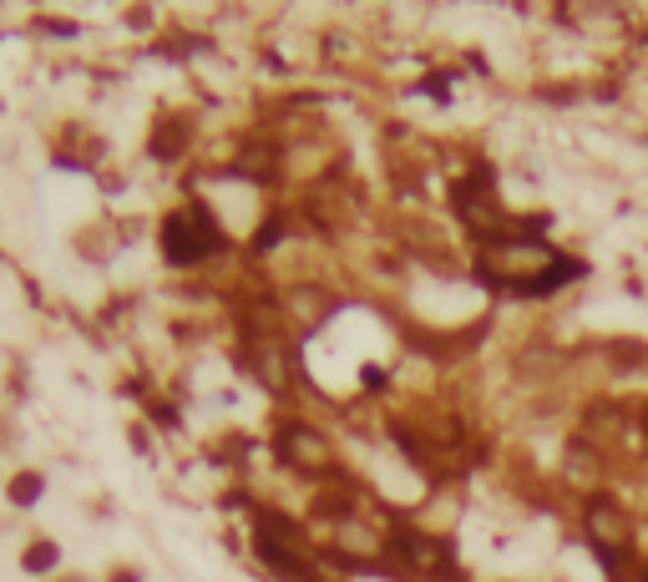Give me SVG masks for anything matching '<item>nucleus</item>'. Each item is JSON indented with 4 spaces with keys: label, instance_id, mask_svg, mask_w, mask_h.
Here are the masks:
<instances>
[{
    "label": "nucleus",
    "instance_id": "obj_7",
    "mask_svg": "<svg viewBox=\"0 0 648 582\" xmlns=\"http://www.w3.org/2000/svg\"><path fill=\"white\" fill-rule=\"evenodd\" d=\"M0 486H6V481H0Z\"/></svg>",
    "mask_w": 648,
    "mask_h": 582
},
{
    "label": "nucleus",
    "instance_id": "obj_5",
    "mask_svg": "<svg viewBox=\"0 0 648 582\" xmlns=\"http://www.w3.org/2000/svg\"><path fill=\"white\" fill-rule=\"evenodd\" d=\"M127 441H132V451H142V456H152V436H147V426H127Z\"/></svg>",
    "mask_w": 648,
    "mask_h": 582
},
{
    "label": "nucleus",
    "instance_id": "obj_4",
    "mask_svg": "<svg viewBox=\"0 0 648 582\" xmlns=\"http://www.w3.org/2000/svg\"><path fill=\"white\" fill-rule=\"evenodd\" d=\"M102 582H147V572H142L137 562H117V567H107Z\"/></svg>",
    "mask_w": 648,
    "mask_h": 582
},
{
    "label": "nucleus",
    "instance_id": "obj_3",
    "mask_svg": "<svg viewBox=\"0 0 648 582\" xmlns=\"http://www.w3.org/2000/svg\"><path fill=\"white\" fill-rule=\"evenodd\" d=\"M0 496H6L11 512L41 507V496H46V471H41V466H16V471L6 476V486H0Z\"/></svg>",
    "mask_w": 648,
    "mask_h": 582
},
{
    "label": "nucleus",
    "instance_id": "obj_6",
    "mask_svg": "<svg viewBox=\"0 0 648 582\" xmlns=\"http://www.w3.org/2000/svg\"><path fill=\"white\" fill-rule=\"evenodd\" d=\"M51 582H92V577H87V572H56Z\"/></svg>",
    "mask_w": 648,
    "mask_h": 582
},
{
    "label": "nucleus",
    "instance_id": "obj_1",
    "mask_svg": "<svg viewBox=\"0 0 648 582\" xmlns=\"http://www.w3.org/2000/svg\"><path fill=\"white\" fill-rule=\"evenodd\" d=\"M157 248H162V264H168V269L193 274V269H203V264H213V259L223 254L228 233H223V223L213 218V208L193 198V203H178V208L162 213Z\"/></svg>",
    "mask_w": 648,
    "mask_h": 582
},
{
    "label": "nucleus",
    "instance_id": "obj_2",
    "mask_svg": "<svg viewBox=\"0 0 648 582\" xmlns=\"http://www.w3.org/2000/svg\"><path fill=\"white\" fill-rule=\"evenodd\" d=\"M16 562H21V572H26V577L51 582V577L61 572V542H56V537H46V532H31V537L21 542Z\"/></svg>",
    "mask_w": 648,
    "mask_h": 582
}]
</instances>
